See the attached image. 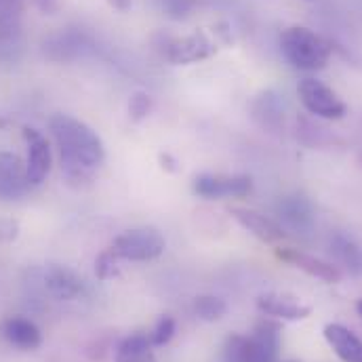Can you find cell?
Segmentation results:
<instances>
[{"instance_id":"cell-1","label":"cell","mask_w":362,"mask_h":362,"mask_svg":"<svg viewBox=\"0 0 362 362\" xmlns=\"http://www.w3.org/2000/svg\"><path fill=\"white\" fill-rule=\"evenodd\" d=\"M49 131L57 144L62 169L68 181H90L93 171L99 169L105 160V148L101 137L87 122L68 114H55L49 120Z\"/></svg>"},{"instance_id":"cell-2","label":"cell","mask_w":362,"mask_h":362,"mask_svg":"<svg viewBox=\"0 0 362 362\" xmlns=\"http://www.w3.org/2000/svg\"><path fill=\"white\" fill-rule=\"evenodd\" d=\"M331 42L303 25H291L280 34V53L301 72H318L331 59Z\"/></svg>"},{"instance_id":"cell-3","label":"cell","mask_w":362,"mask_h":362,"mask_svg":"<svg viewBox=\"0 0 362 362\" xmlns=\"http://www.w3.org/2000/svg\"><path fill=\"white\" fill-rule=\"evenodd\" d=\"M167 249L165 236L156 228H133L118 234L112 243V251L124 262H152Z\"/></svg>"},{"instance_id":"cell-4","label":"cell","mask_w":362,"mask_h":362,"mask_svg":"<svg viewBox=\"0 0 362 362\" xmlns=\"http://www.w3.org/2000/svg\"><path fill=\"white\" fill-rule=\"evenodd\" d=\"M297 95H299V101L303 103V107L316 118L341 120L348 114V105L344 103V99L322 81L303 78L297 85Z\"/></svg>"},{"instance_id":"cell-5","label":"cell","mask_w":362,"mask_h":362,"mask_svg":"<svg viewBox=\"0 0 362 362\" xmlns=\"http://www.w3.org/2000/svg\"><path fill=\"white\" fill-rule=\"evenodd\" d=\"M192 189L204 200H226L245 198L253 192V180L249 175H223V173H202L192 181Z\"/></svg>"},{"instance_id":"cell-6","label":"cell","mask_w":362,"mask_h":362,"mask_svg":"<svg viewBox=\"0 0 362 362\" xmlns=\"http://www.w3.org/2000/svg\"><path fill=\"white\" fill-rule=\"evenodd\" d=\"M23 139L28 146V158H25L28 181H30V185H40L49 177L51 167H53L51 144L40 131H36L32 127H23Z\"/></svg>"},{"instance_id":"cell-7","label":"cell","mask_w":362,"mask_h":362,"mask_svg":"<svg viewBox=\"0 0 362 362\" xmlns=\"http://www.w3.org/2000/svg\"><path fill=\"white\" fill-rule=\"evenodd\" d=\"M215 53V42L206 36L204 30H196L189 36L175 38L167 45V59L175 66H187L202 62Z\"/></svg>"},{"instance_id":"cell-8","label":"cell","mask_w":362,"mask_h":362,"mask_svg":"<svg viewBox=\"0 0 362 362\" xmlns=\"http://www.w3.org/2000/svg\"><path fill=\"white\" fill-rule=\"evenodd\" d=\"M42 282L51 297L59 301L78 299L85 293V280L68 266L51 264L42 270Z\"/></svg>"},{"instance_id":"cell-9","label":"cell","mask_w":362,"mask_h":362,"mask_svg":"<svg viewBox=\"0 0 362 362\" xmlns=\"http://www.w3.org/2000/svg\"><path fill=\"white\" fill-rule=\"evenodd\" d=\"M280 354V325L264 318L255 325L249 335V356L247 362H278Z\"/></svg>"},{"instance_id":"cell-10","label":"cell","mask_w":362,"mask_h":362,"mask_svg":"<svg viewBox=\"0 0 362 362\" xmlns=\"http://www.w3.org/2000/svg\"><path fill=\"white\" fill-rule=\"evenodd\" d=\"M257 310L276 320L297 322L305 320L312 314V308L301 303L297 297L286 293H264L257 297Z\"/></svg>"},{"instance_id":"cell-11","label":"cell","mask_w":362,"mask_h":362,"mask_svg":"<svg viewBox=\"0 0 362 362\" xmlns=\"http://www.w3.org/2000/svg\"><path fill=\"white\" fill-rule=\"evenodd\" d=\"M276 257L295 266L297 270L305 272L308 276H314L322 282H339L344 278V272L339 266L331 264V262H325L316 255H310V253H301L297 249H276Z\"/></svg>"},{"instance_id":"cell-12","label":"cell","mask_w":362,"mask_h":362,"mask_svg":"<svg viewBox=\"0 0 362 362\" xmlns=\"http://www.w3.org/2000/svg\"><path fill=\"white\" fill-rule=\"evenodd\" d=\"M28 187L25 163L13 152H0V200H17Z\"/></svg>"},{"instance_id":"cell-13","label":"cell","mask_w":362,"mask_h":362,"mask_svg":"<svg viewBox=\"0 0 362 362\" xmlns=\"http://www.w3.org/2000/svg\"><path fill=\"white\" fill-rule=\"evenodd\" d=\"M0 335L6 344H11L13 348H17L21 352L38 350L42 344V333L36 327V322H32L30 318H23V316L4 318L0 322Z\"/></svg>"},{"instance_id":"cell-14","label":"cell","mask_w":362,"mask_h":362,"mask_svg":"<svg viewBox=\"0 0 362 362\" xmlns=\"http://www.w3.org/2000/svg\"><path fill=\"white\" fill-rule=\"evenodd\" d=\"M230 215H232L247 232H251L255 238H259V240H264V243H280V240L286 238L284 228H282L276 219H272V217L259 213V211L234 206V209H230Z\"/></svg>"},{"instance_id":"cell-15","label":"cell","mask_w":362,"mask_h":362,"mask_svg":"<svg viewBox=\"0 0 362 362\" xmlns=\"http://www.w3.org/2000/svg\"><path fill=\"white\" fill-rule=\"evenodd\" d=\"M325 339L341 362H362V339L348 327L339 322L327 325Z\"/></svg>"},{"instance_id":"cell-16","label":"cell","mask_w":362,"mask_h":362,"mask_svg":"<svg viewBox=\"0 0 362 362\" xmlns=\"http://www.w3.org/2000/svg\"><path fill=\"white\" fill-rule=\"evenodd\" d=\"M251 114L253 120L268 133L280 131V127L284 124V103L274 90H264L255 97L251 105Z\"/></svg>"},{"instance_id":"cell-17","label":"cell","mask_w":362,"mask_h":362,"mask_svg":"<svg viewBox=\"0 0 362 362\" xmlns=\"http://www.w3.org/2000/svg\"><path fill=\"white\" fill-rule=\"evenodd\" d=\"M280 219L297 232H310L314 228V209L303 196H284L278 202Z\"/></svg>"},{"instance_id":"cell-18","label":"cell","mask_w":362,"mask_h":362,"mask_svg":"<svg viewBox=\"0 0 362 362\" xmlns=\"http://www.w3.org/2000/svg\"><path fill=\"white\" fill-rule=\"evenodd\" d=\"M331 255L335 262L352 276H362V247L346 234H335L331 238Z\"/></svg>"},{"instance_id":"cell-19","label":"cell","mask_w":362,"mask_h":362,"mask_svg":"<svg viewBox=\"0 0 362 362\" xmlns=\"http://www.w3.org/2000/svg\"><path fill=\"white\" fill-rule=\"evenodd\" d=\"M116 362H156L150 337L144 333H133L124 337L116 348Z\"/></svg>"},{"instance_id":"cell-20","label":"cell","mask_w":362,"mask_h":362,"mask_svg":"<svg viewBox=\"0 0 362 362\" xmlns=\"http://www.w3.org/2000/svg\"><path fill=\"white\" fill-rule=\"evenodd\" d=\"M25 0H0V38H13L19 32Z\"/></svg>"},{"instance_id":"cell-21","label":"cell","mask_w":362,"mask_h":362,"mask_svg":"<svg viewBox=\"0 0 362 362\" xmlns=\"http://www.w3.org/2000/svg\"><path fill=\"white\" fill-rule=\"evenodd\" d=\"M228 312V303L217 295H198L194 299V314L204 322H215L223 318Z\"/></svg>"},{"instance_id":"cell-22","label":"cell","mask_w":362,"mask_h":362,"mask_svg":"<svg viewBox=\"0 0 362 362\" xmlns=\"http://www.w3.org/2000/svg\"><path fill=\"white\" fill-rule=\"evenodd\" d=\"M297 135L301 137V141L305 146H312V148H325V146H331L335 144V135L327 133V129L314 124V122H308V120H297Z\"/></svg>"},{"instance_id":"cell-23","label":"cell","mask_w":362,"mask_h":362,"mask_svg":"<svg viewBox=\"0 0 362 362\" xmlns=\"http://www.w3.org/2000/svg\"><path fill=\"white\" fill-rule=\"evenodd\" d=\"M175 331H177L175 318L169 316V314H165V316H160V318L156 320L152 333L148 335V337H150V344H152L154 348H163V346H167V344L175 337Z\"/></svg>"},{"instance_id":"cell-24","label":"cell","mask_w":362,"mask_h":362,"mask_svg":"<svg viewBox=\"0 0 362 362\" xmlns=\"http://www.w3.org/2000/svg\"><path fill=\"white\" fill-rule=\"evenodd\" d=\"M249 356V337L245 335H230L223 344V362H247Z\"/></svg>"},{"instance_id":"cell-25","label":"cell","mask_w":362,"mask_h":362,"mask_svg":"<svg viewBox=\"0 0 362 362\" xmlns=\"http://www.w3.org/2000/svg\"><path fill=\"white\" fill-rule=\"evenodd\" d=\"M118 262H120V259L116 257V253H114L112 249L99 253L97 259H95V276H97L99 280H112V278H116V276L120 274Z\"/></svg>"},{"instance_id":"cell-26","label":"cell","mask_w":362,"mask_h":362,"mask_svg":"<svg viewBox=\"0 0 362 362\" xmlns=\"http://www.w3.org/2000/svg\"><path fill=\"white\" fill-rule=\"evenodd\" d=\"M152 105H154V101H152V97L148 93L135 90L131 95V99H129V116H131V120L141 122L144 118H148L150 112H152Z\"/></svg>"},{"instance_id":"cell-27","label":"cell","mask_w":362,"mask_h":362,"mask_svg":"<svg viewBox=\"0 0 362 362\" xmlns=\"http://www.w3.org/2000/svg\"><path fill=\"white\" fill-rule=\"evenodd\" d=\"M19 236V221L4 217L0 219V243H13Z\"/></svg>"},{"instance_id":"cell-28","label":"cell","mask_w":362,"mask_h":362,"mask_svg":"<svg viewBox=\"0 0 362 362\" xmlns=\"http://www.w3.org/2000/svg\"><path fill=\"white\" fill-rule=\"evenodd\" d=\"M189 6H192V2H189V0H171L169 11H171V15H173V17H183V15H187Z\"/></svg>"},{"instance_id":"cell-29","label":"cell","mask_w":362,"mask_h":362,"mask_svg":"<svg viewBox=\"0 0 362 362\" xmlns=\"http://www.w3.org/2000/svg\"><path fill=\"white\" fill-rule=\"evenodd\" d=\"M32 2L47 15H53L57 11V0H32Z\"/></svg>"},{"instance_id":"cell-30","label":"cell","mask_w":362,"mask_h":362,"mask_svg":"<svg viewBox=\"0 0 362 362\" xmlns=\"http://www.w3.org/2000/svg\"><path fill=\"white\" fill-rule=\"evenodd\" d=\"M107 4H110L112 8L120 11V13H127V11L133 8V0H107Z\"/></svg>"},{"instance_id":"cell-31","label":"cell","mask_w":362,"mask_h":362,"mask_svg":"<svg viewBox=\"0 0 362 362\" xmlns=\"http://www.w3.org/2000/svg\"><path fill=\"white\" fill-rule=\"evenodd\" d=\"M160 163H163V169H167V171H171V173L177 171V167H175L177 163L173 160L171 154H160Z\"/></svg>"},{"instance_id":"cell-32","label":"cell","mask_w":362,"mask_h":362,"mask_svg":"<svg viewBox=\"0 0 362 362\" xmlns=\"http://www.w3.org/2000/svg\"><path fill=\"white\" fill-rule=\"evenodd\" d=\"M356 312L362 316V299H358V303H356Z\"/></svg>"},{"instance_id":"cell-33","label":"cell","mask_w":362,"mask_h":362,"mask_svg":"<svg viewBox=\"0 0 362 362\" xmlns=\"http://www.w3.org/2000/svg\"><path fill=\"white\" fill-rule=\"evenodd\" d=\"M358 163H361V165H362V152H361V154H358Z\"/></svg>"},{"instance_id":"cell-34","label":"cell","mask_w":362,"mask_h":362,"mask_svg":"<svg viewBox=\"0 0 362 362\" xmlns=\"http://www.w3.org/2000/svg\"><path fill=\"white\" fill-rule=\"evenodd\" d=\"M286 362H295V361H286Z\"/></svg>"}]
</instances>
